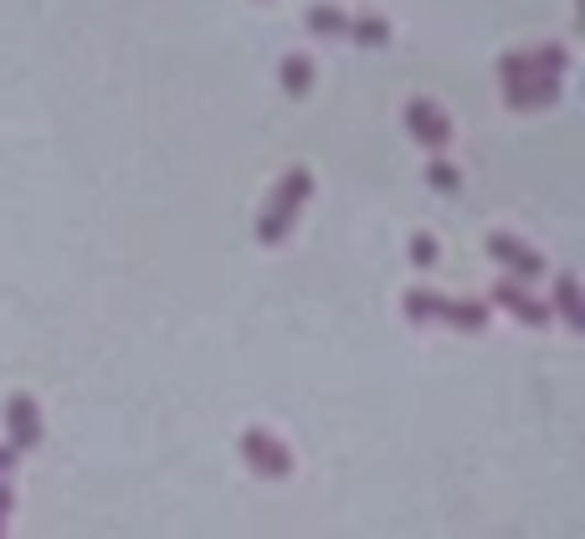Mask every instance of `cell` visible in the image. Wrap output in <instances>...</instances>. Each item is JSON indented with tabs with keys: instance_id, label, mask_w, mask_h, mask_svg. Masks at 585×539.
<instances>
[{
	"instance_id": "7a4b0ae2",
	"label": "cell",
	"mask_w": 585,
	"mask_h": 539,
	"mask_svg": "<svg viewBox=\"0 0 585 539\" xmlns=\"http://www.w3.org/2000/svg\"><path fill=\"white\" fill-rule=\"evenodd\" d=\"M498 83H503V98L509 108H544L560 98V77L540 73L529 52H513V57L498 62Z\"/></svg>"
},
{
	"instance_id": "2e32d148",
	"label": "cell",
	"mask_w": 585,
	"mask_h": 539,
	"mask_svg": "<svg viewBox=\"0 0 585 539\" xmlns=\"http://www.w3.org/2000/svg\"><path fill=\"white\" fill-rule=\"evenodd\" d=\"M15 463H21V452L0 442V478H11V473H15Z\"/></svg>"
},
{
	"instance_id": "9c48e42d",
	"label": "cell",
	"mask_w": 585,
	"mask_h": 539,
	"mask_svg": "<svg viewBox=\"0 0 585 539\" xmlns=\"http://www.w3.org/2000/svg\"><path fill=\"white\" fill-rule=\"evenodd\" d=\"M442 293H432V288H405V299H401V309H405V319L411 324H442Z\"/></svg>"
},
{
	"instance_id": "8992f818",
	"label": "cell",
	"mask_w": 585,
	"mask_h": 539,
	"mask_svg": "<svg viewBox=\"0 0 585 539\" xmlns=\"http://www.w3.org/2000/svg\"><path fill=\"white\" fill-rule=\"evenodd\" d=\"M405 129H411V139H416L421 150H447L452 144V119L432 98H411L405 104Z\"/></svg>"
},
{
	"instance_id": "30bf717a",
	"label": "cell",
	"mask_w": 585,
	"mask_h": 539,
	"mask_svg": "<svg viewBox=\"0 0 585 539\" xmlns=\"http://www.w3.org/2000/svg\"><path fill=\"white\" fill-rule=\"evenodd\" d=\"M308 31L314 36H349V11H339L334 0H318V6H308Z\"/></svg>"
},
{
	"instance_id": "6da1fadb",
	"label": "cell",
	"mask_w": 585,
	"mask_h": 539,
	"mask_svg": "<svg viewBox=\"0 0 585 539\" xmlns=\"http://www.w3.org/2000/svg\"><path fill=\"white\" fill-rule=\"evenodd\" d=\"M308 195H314V175H308L303 165H293L283 180H278V191H272L268 211L257 216V241H262V247H278V241L293 231L299 211L308 206Z\"/></svg>"
},
{
	"instance_id": "7c38bea8",
	"label": "cell",
	"mask_w": 585,
	"mask_h": 539,
	"mask_svg": "<svg viewBox=\"0 0 585 539\" xmlns=\"http://www.w3.org/2000/svg\"><path fill=\"white\" fill-rule=\"evenodd\" d=\"M349 36L360 46H386L390 42V21L386 15H349Z\"/></svg>"
},
{
	"instance_id": "ba28073f",
	"label": "cell",
	"mask_w": 585,
	"mask_h": 539,
	"mask_svg": "<svg viewBox=\"0 0 585 539\" xmlns=\"http://www.w3.org/2000/svg\"><path fill=\"white\" fill-rule=\"evenodd\" d=\"M442 324L467 330V334H483V330H488V303H478V299H447V303H442Z\"/></svg>"
},
{
	"instance_id": "5bb4252c",
	"label": "cell",
	"mask_w": 585,
	"mask_h": 539,
	"mask_svg": "<svg viewBox=\"0 0 585 539\" xmlns=\"http://www.w3.org/2000/svg\"><path fill=\"white\" fill-rule=\"evenodd\" d=\"M426 185H432V191H442V195L463 191V170L447 165V160H432V165H426Z\"/></svg>"
},
{
	"instance_id": "9a60e30c",
	"label": "cell",
	"mask_w": 585,
	"mask_h": 539,
	"mask_svg": "<svg viewBox=\"0 0 585 539\" xmlns=\"http://www.w3.org/2000/svg\"><path fill=\"white\" fill-rule=\"evenodd\" d=\"M436 257H442V247H436V237H426V231H416V237H411V262H416V268H436Z\"/></svg>"
},
{
	"instance_id": "4fadbf2b",
	"label": "cell",
	"mask_w": 585,
	"mask_h": 539,
	"mask_svg": "<svg viewBox=\"0 0 585 539\" xmlns=\"http://www.w3.org/2000/svg\"><path fill=\"white\" fill-rule=\"evenodd\" d=\"M278 77H283V88L293 93V98H303V93L314 88V62H308V57H283Z\"/></svg>"
},
{
	"instance_id": "5b68a950",
	"label": "cell",
	"mask_w": 585,
	"mask_h": 539,
	"mask_svg": "<svg viewBox=\"0 0 585 539\" xmlns=\"http://www.w3.org/2000/svg\"><path fill=\"white\" fill-rule=\"evenodd\" d=\"M6 448H15V452L42 448V406L26 390H15L11 401H6Z\"/></svg>"
},
{
	"instance_id": "277c9868",
	"label": "cell",
	"mask_w": 585,
	"mask_h": 539,
	"mask_svg": "<svg viewBox=\"0 0 585 539\" xmlns=\"http://www.w3.org/2000/svg\"><path fill=\"white\" fill-rule=\"evenodd\" d=\"M483 247H488V257H494V262H503V268H509L513 283H534V278H544V257L534 252L529 241L513 237V231H488V241H483Z\"/></svg>"
},
{
	"instance_id": "3957f363",
	"label": "cell",
	"mask_w": 585,
	"mask_h": 539,
	"mask_svg": "<svg viewBox=\"0 0 585 539\" xmlns=\"http://www.w3.org/2000/svg\"><path fill=\"white\" fill-rule=\"evenodd\" d=\"M237 452L257 478H288V473H293V452H288V442H278V436L262 432V427H247L241 442H237Z\"/></svg>"
},
{
	"instance_id": "8fae6325",
	"label": "cell",
	"mask_w": 585,
	"mask_h": 539,
	"mask_svg": "<svg viewBox=\"0 0 585 539\" xmlns=\"http://www.w3.org/2000/svg\"><path fill=\"white\" fill-rule=\"evenodd\" d=\"M555 309L565 314L571 330H585V309H581V288H575V272H560L555 278Z\"/></svg>"
},
{
	"instance_id": "52a82bcc",
	"label": "cell",
	"mask_w": 585,
	"mask_h": 539,
	"mask_svg": "<svg viewBox=\"0 0 585 539\" xmlns=\"http://www.w3.org/2000/svg\"><path fill=\"white\" fill-rule=\"evenodd\" d=\"M494 303H503L519 324H529V330H544L550 324V303L544 299H534L524 283H513V278H498L494 283Z\"/></svg>"
},
{
	"instance_id": "e0dca14e",
	"label": "cell",
	"mask_w": 585,
	"mask_h": 539,
	"mask_svg": "<svg viewBox=\"0 0 585 539\" xmlns=\"http://www.w3.org/2000/svg\"><path fill=\"white\" fill-rule=\"evenodd\" d=\"M6 525H11V519H6V514H0V539H6Z\"/></svg>"
}]
</instances>
